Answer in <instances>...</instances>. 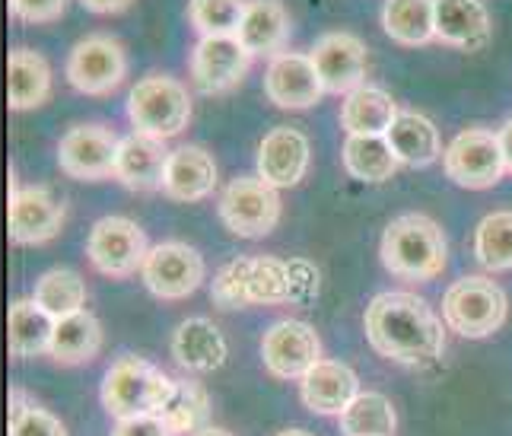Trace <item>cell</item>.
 <instances>
[{"label": "cell", "instance_id": "obj_1", "mask_svg": "<svg viewBox=\"0 0 512 436\" xmlns=\"http://www.w3.org/2000/svg\"><path fill=\"white\" fill-rule=\"evenodd\" d=\"M363 325L373 351L395 363L427 366L446 351V325L417 293H379L369 303Z\"/></svg>", "mask_w": 512, "mask_h": 436}, {"label": "cell", "instance_id": "obj_2", "mask_svg": "<svg viewBox=\"0 0 512 436\" xmlns=\"http://www.w3.org/2000/svg\"><path fill=\"white\" fill-rule=\"evenodd\" d=\"M315 293L319 271L309 261H280L274 255H239L223 265L210 284V300L226 312L306 303Z\"/></svg>", "mask_w": 512, "mask_h": 436}, {"label": "cell", "instance_id": "obj_3", "mask_svg": "<svg viewBox=\"0 0 512 436\" xmlns=\"http://www.w3.org/2000/svg\"><path fill=\"white\" fill-rule=\"evenodd\" d=\"M379 258L388 274L408 284H427L446 271L449 242L443 226L427 214H401L385 226Z\"/></svg>", "mask_w": 512, "mask_h": 436}, {"label": "cell", "instance_id": "obj_4", "mask_svg": "<svg viewBox=\"0 0 512 436\" xmlns=\"http://www.w3.org/2000/svg\"><path fill=\"white\" fill-rule=\"evenodd\" d=\"M175 392V379H169L160 366L144 357H118L102 379V408L115 421L140 414H160Z\"/></svg>", "mask_w": 512, "mask_h": 436}, {"label": "cell", "instance_id": "obj_5", "mask_svg": "<svg viewBox=\"0 0 512 436\" xmlns=\"http://www.w3.org/2000/svg\"><path fill=\"white\" fill-rule=\"evenodd\" d=\"M128 118L137 134L169 141V137L182 134L191 121L188 86L169 74H147L134 83L128 96Z\"/></svg>", "mask_w": 512, "mask_h": 436}, {"label": "cell", "instance_id": "obj_6", "mask_svg": "<svg viewBox=\"0 0 512 436\" xmlns=\"http://www.w3.org/2000/svg\"><path fill=\"white\" fill-rule=\"evenodd\" d=\"M509 300L497 281L484 274H468L455 281L443 296V322L462 338H487L506 322Z\"/></svg>", "mask_w": 512, "mask_h": 436}, {"label": "cell", "instance_id": "obj_7", "mask_svg": "<svg viewBox=\"0 0 512 436\" xmlns=\"http://www.w3.org/2000/svg\"><path fill=\"white\" fill-rule=\"evenodd\" d=\"M220 220L229 233L242 239H261L280 223V195L261 176H242L220 195Z\"/></svg>", "mask_w": 512, "mask_h": 436}, {"label": "cell", "instance_id": "obj_8", "mask_svg": "<svg viewBox=\"0 0 512 436\" xmlns=\"http://www.w3.org/2000/svg\"><path fill=\"white\" fill-rule=\"evenodd\" d=\"M446 176L471 191L493 188L506 176V160L500 137L487 128H465L455 134V141L443 153Z\"/></svg>", "mask_w": 512, "mask_h": 436}, {"label": "cell", "instance_id": "obj_9", "mask_svg": "<svg viewBox=\"0 0 512 436\" xmlns=\"http://www.w3.org/2000/svg\"><path fill=\"white\" fill-rule=\"evenodd\" d=\"M147 233L131 217H102L86 239V258L105 277H131L147 261Z\"/></svg>", "mask_w": 512, "mask_h": 436}, {"label": "cell", "instance_id": "obj_10", "mask_svg": "<svg viewBox=\"0 0 512 436\" xmlns=\"http://www.w3.org/2000/svg\"><path fill=\"white\" fill-rule=\"evenodd\" d=\"M140 277H144L147 290L160 296V300H185L204 284L207 268L198 249L188 246V242L169 239L147 252Z\"/></svg>", "mask_w": 512, "mask_h": 436}, {"label": "cell", "instance_id": "obj_11", "mask_svg": "<svg viewBox=\"0 0 512 436\" xmlns=\"http://www.w3.org/2000/svg\"><path fill=\"white\" fill-rule=\"evenodd\" d=\"M128 74V55L112 36H86L67 58V80L86 96H109Z\"/></svg>", "mask_w": 512, "mask_h": 436}, {"label": "cell", "instance_id": "obj_12", "mask_svg": "<svg viewBox=\"0 0 512 436\" xmlns=\"http://www.w3.org/2000/svg\"><path fill=\"white\" fill-rule=\"evenodd\" d=\"M121 137L105 125H74L58 144V166L64 176L99 182L115 176Z\"/></svg>", "mask_w": 512, "mask_h": 436}, {"label": "cell", "instance_id": "obj_13", "mask_svg": "<svg viewBox=\"0 0 512 436\" xmlns=\"http://www.w3.org/2000/svg\"><path fill=\"white\" fill-rule=\"evenodd\" d=\"M261 360L277 379H303L322 363V341L309 322L284 319L264 331Z\"/></svg>", "mask_w": 512, "mask_h": 436}, {"label": "cell", "instance_id": "obj_14", "mask_svg": "<svg viewBox=\"0 0 512 436\" xmlns=\"http://www.w3.org/2000/svg\"><path fill=\"white\" fill-rule=\"evenodd\" d=\"M252 67V51L239 36H201L191 51V80L201 93H226L245 80Z\"/></svg>", "mask_w": 512, "mask_h": 436}, {"label": "cell", "instance_id": "obj_15", "mask_svg": "<svg viewBox=\"0 0 512 436\" xmlns=\"http://www.w3.org/2000/svg\"><path fill=\"white\" fill-rule=\"evenodd\" d=\"M264 96H268L277 109L303 112L319 106L325 96V83L312 64V55L303 51H280L271 58L268 71H264Z\"/></svg>", "mask_w": 512, "mask_h": 436}, {"label": "cell", "instance_id": "obj_16", "mask_svg": "<svg viewBox=\"0 0 512 436\" xmlns=\"http://www.w3.org/2000/svg\"><path fill=\"white\" fill-rule=\"evenodd\" d=\"M312 64L319 71L325 93L350 96L366 83L369 51L366 42L357 39L353 32H325V36L312 45Z\"/></svg>", "mask_w": 512, "mask_h": 436}, {"label": "cell", "instance_id": "obj_17", "mask_svg": "<svg viewBox=\"0 0 512 436\" xmlns=\"http://www.w3.org/2000/svg\"><path fill=\"white\" fill-rule=\"evenodd\" d=\"M64 204L42 185L10 188V239L16 246H39L61 233Z\"/></svg>", "mask_w": 512, "mask_h": 436}, {"label": "cell", "instance_id": "obj_18", "mask_svg": "<svg viewBox=\"0 0 512 436\" xmlns=\"http://www.w3.org/2000/svg\"><path fill=\"white\" fill-rule=\"evenodd\" d=\"M309 172V141L303 131L280 125L258 144V176L274 188H293Z\"/></svg>", "mask_w": 512, "mask_h": 436}, {"label": "cell", "instance_id": "obj_19", "mask_svg": "<svg viewBox=\"0 0 512 436\" xmlns=\"http://www.w3.org/2000/svg\"><path fill=\"white\" fill-rule=\"evenodd\" d=\"M169 153L172 150H166V141H156V137L137 134V131L121 137L115 179L131 191H160Z\"/></svg>", "mask_w": 512, "mask_h": 436}, {"label": "cell", "instance_id": "obj_20", "mask_svg": "<svg viewBox=\"0 0 512 436\" xmlns=\"http://www.w3.org/2000/svg\"><path fill=\"white\" fill-rule=\"evenodd\" d=\"M217 188V163L204 147L185 144L179 150L169 153L166 176H163V195L172 201H204L207 195H214Z\"/></svg>", "mask_w": 512, "mask_h": 436}, {"label": "cell", "instance_id": "obj_21", "mask_svg": "<svg viewBox=\"0 0 512 436\" xmlns=\"http://www.w3.org/2000/svg\"><path fill=\"white\" fill-rule=\"evenodd\" d=\"M303 405L315 414H344L347 405L360 395V379L341 360H322L315 370L299 379Z\"/></svg>", "mask_w": 512, "mask_h": 436}, {"label": "cell", "instance_id": "obj_22", "mask_svg": "<svg viewBox=\"0 0 512 436\" xmlns=\"http://www.w3.org/2000/svg\"><path fill=\"white\" fill-rule=\"evenodd\" d=\"M172 357L179 366H185L188 373H214L226 363L229 344L214 322L204 316H194L172 331Z\"/></svg>", "mask_w": 512, "mask_h": 436}, {"label": "cell", "instance_id": "obj_23", "mask_svg": "<svg viewBox=\"0 0 512 436\" xmlns=\"http://www.w3.org/2000/svg\"><path fill=\"white\" fill-rule=\"evenodd\" d=\"M436 39L465 51L484 48L490 39L484 0H436Z\"/></svg>", "mask_w": 512, "mask_h": 436}, {"label": "cell", "instance_id": "obj_24", "mask_svg": "<svg viewBox=\"0 0 512 436\" xmlns=\"http://www.w3.org/2000/svg\"><path fill=\"white\" fill-rule=\"evenodd\" d=\"M398 118V102L392 93H385L382 86H369L363 83L360 90H353L344 96L341 106V128L357 137H385L388 128L395 125Z\"/></svg>", "mask_w": 512, "mask_h": 436}, {"label": "cell", "instance_id": "obj_25", "mask_svg": "<svg viewBox=\"0 0 512 436\" xmlns=\"http://www.w3.org/2000/svg\"><path fill=\"white\" fill-rule=\"evenodd\" d=\"M7 96L13 112L42 109L51 96V67L32 48H13L7 64Z\"/></svg>", "mask_w": 512, "mask_h": 436}, {"label": "cell", "instance_id": "obj_26", "mask_svg": "<svg viewBox=\"0 0 512 436\" xmlns=\"http://www.w3.org/2000/svg\"><path fill=\"white\" fill-rule=\"evenodd\" d=\"M290 39V13L284 10L280 0H249L245 20L239 26V42L252 51V58L258 55H280L287 51Z\"/></svg>", "mask_w": 512, "mask_h": 436}, {"label": "cell", "instance_id": "obj_27", "mask_svg": "<svg viewBox=\"0 0 512 436\" xmlns=\"http://www.w3.org/2000/svg\"><path fill=\"white\" fill-rule=\"evenodd\" d=\"M385 141L392 144V153L401 166H430L443 156V141H439L436 125L420 112H398Z\"/></svg>", "mask_w": 512, "mask_h": 436}, {"label": "cell", "instance_id": "obj_28", "mask_svg": "<svg viewBox=\"0 0 512 436\" xmlns=\"http://www.w3.org/2000/svg\"><path fill=\"white\" fill-rule=\"evenodd\" d=\"M58 319L35 300H16L7 319V344L13 357H39L51 351Z\"/></svg>", "mask_w": 512, "mask_h": 436}, {"label": "cell", "instance_id": "obj_29", "mask_svg": "<svg viewBox=\"0 0 512 436\" xmlns=\"http://www.w3.org/2000/svg\"><path fill=\"white\" fill-rule=\"evenodd\" d=\"M102 351V325L93 312H77V316H67L58 322L55 338H51V360L61 366H80L96 360Z\"/></svg>", "mask_w": 512, "mask_h": 436}, {"label": "cell", "instance_id": "obj_30", "mask_svg": "<svg viewBox=\"0 0 512 436\" xmlns=\"http://www.w3.org/2000/svg\"><path fill=\"white\" fill-rule=\"evenodd\" d=\"M382 29L398 45H427L436 39V0H385Z\"/></svg>", "mask_w": 512, "mask_h": 436}, {"label": "cell", "instance_id": "obj_31", "mask_svg": "<svg viewBox=\"0 0 512 436\" xmlns=\"http://www.w3.org/2000/svg\"><path fill=\"white\" fill-rule=\"evenodd\" d=\"M344 166L353 179L369 182V185H382L398 172V160L392 153V144L385 137H357L350 134L344 141Z\"/></svg>", "mask_w": 512, "mask_h": 436}, {"label": "cell", "instance_id": "obj_32", "mask_svg": "<svg viewBox=\"0 0 512 436\" xmlns=\"http://www.w3.org/2000/svg\"><path fill=\"white\" fill-rule=\"evenodd\" d=\"M32 300L39 303L45 312H51L58 322L67 316H77L86 306V284L77 271L70 268H51L35 281Z\"/></svg>", "mask_w": 512, "mask_h": 436}, {"label": "cell", "instance_id": "obj_33", "mask_svg": "<svg viewBox=\"0 0 512 436\" xmlns=\"http://www.w3.org/2000/svg\"><path fill=\"white\" fill-rule=\"evenodd\" d=\"M398 414L382 392H360L341 414L344 436H395Z\"/></svg>", "mask_w": 512, "mask_h": 436}, {"label": "cell", "instance_id": "obj_34", "mask_svg": "<svg viewBox=\"0 0 512 436\" xmlns=\"http://www.w3.org/2000/svg\"><path fill=\"white\" fill-rule=\"evenodd\" d=\"M207 414H210V398H207L201 382H194V379H175V392H172V398L166 401L163 411H160L166 427L175 436H182V433H191L194 436L198 430H204Z\"/></svg>", "mask_w": 512, "mask_h": 436}, {"label": "cell", "instance_id": "obj_35", "mask_svg": "<svg viewBox=\"0 0 512 436\" xmlns=\"http://www.w3.org/2000/svg\"><path fill=\"white\" fill-rule=\"evenodd\" d=\"M474 258L487 271H512V211H493L478 223Z\"/></svg>", "mask_w": 512, "mask_h": 436}, {"label": "cell", "instance_id": "obj_36", "mask_svg": "<svg viewBox=\"0 0 512 436\" xmlns=\"http://www.w3.org/2000/svg\"><path fill=\"white\" fill-rule=\"evenodd\" d=\"M249 0H188V23L201 36H239Z\"/></svg>", "mask_w": 512, "mask_h": 436}, {"label": "cell", "instance_id": "obj_37", "mask_svg": "<svg viewBox=\"0 0 512 436\" xmlns=\"http://www.w3.org/2000/svg\"><path fill=\"white\" fill-rule=\"evenodd\" d=\"M10 436H67V427L51 411L35 405L26 392L13 389L10 392Z\"/></svg>", "mask_w": 512, "mask_h": 436}, {"label": "cell", "instance_id": "obj_38", "mask_svg": "<svg viewBox=\"0 0 512 436\" xmlns=\"http://www.w3.org/2000/svg\"><path fill=\"white\" fill-rule=\"evenodd\" d=\"M67 0H10V13L23 23H55L64 16Z\"/></svg>", "mask_w": 512, "mask_h": 436}, {"label": "cell", "instance_id": "obj_39", "mask_svg": "<svg viewBox=\"0 0 512 436\" xmlns=\"http://www.w3.org/2000/svg\"><path fill=\"white\" fill-rule=\"evenodd\" d=\"M112 436H175L160 414H140V417H125L118 421Z\"/></svg>", "mask_w": 512, "mask_h": 436}, {"label": "cell", "instance_id": "obj_40", "mask_svg": "<svg viewBox=\"0 0 512 436\" xmlns=\"http://www.w3.org/2000/svg\"><path fill=\"white\" fill-rule=\"evenodd\" d=\"M80 4L93 13H125L134 0H80Z\"/></svg>", "mask_w": 512, "mask_h": 436}, {"label": "cell", "instance_id": "obj_41", "mask_svg": "<svg viewBox=\"0 0 512 436\" xmlns=\"http://www.w3.org/2000/svg\"><path fill=\"white\" fill-rule=\"evenodd\" d=\"M497 137H500V147H503V160H506V172L512 176V118L506 121V125L497 131Z\"/></svg>", "mask_w": 512, "mask_h": 436}, {"label": "cell", "instance_id": "obj_42", "mask_svg": "<svg viewBox=\"0 0 512 436\" xmlns=\"http://www.w3.org/2000/svg\"><path fill=\"white\" fill-rule=\"evenodd\" d=\"M194 436H233V433L223 430V427H204V430H198Z\"/></svg>", "mask_w": 512, "mask_h": 436}, {"label": "cell", "instance_id": "obj_43", "mask_svg": "<svg viewBox=\"0 0 512 436\" xmlns=\"http://www.w3.org/2000/svg\"><path fill=\"white\" fill-rule=\"evenodd\" d=\"M277 436H312L309 430H280Z\"/></svg>", "mask_w": 512, "mask_h": 436}]
</instances>
